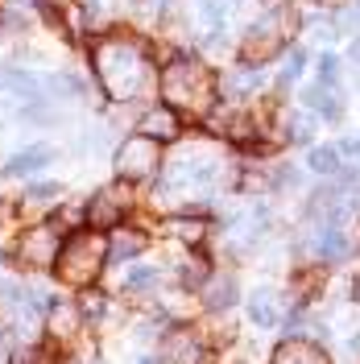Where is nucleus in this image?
I'll use <instances>...</instances> for the list:
<instances>
[{
	"instance_id": "obj_16",
	"label": "nucleus",
	"mask_w": 360,
	"mask_h": 364,
	"mask_svg": "<svg viewBox=\"0 0 360 364\" xmlns=\"http://www.w3.org/2000/svg\"><path fill=\"white\" fill-rule=\"evenodd\" d=\"M203 302H207L211 311H224V306H232V302H236V277H228V273H220V277H207V282H203Z\"/></svg>"
},
{
	"instance_id": "obj_31",
	"label": "nucleus",
	"mask_w": 360,
	"mask_h": 364,
	"mask_svg": "<svg viewBox=\"0 0 360 364\" xmlns=\"http://www.w3.org/2000/svg\"><path fill=\"white\" fill-rule=\"evenodd\" d=\"M315 4H332V0H315Z\"/></svg>"
},
{
	"instance_id": "obj_6",
	"label": "nucleus",
	"mask_w": 360,
	"mask_h": 364,
	"mask_svg": "<svg viewBox=\"0 0 360 364\" xmlns=\"http://www.w3.org/2000/svg\"><path fill=\"white\" fill-rule=\"evenodd\" d=\"M286 50V25L282 17H261L257 25H248L245 38H240V63H253V67H261V63H270Z\"/></svg>"
},
{
	"instance_id": "obj_14",
	"label": "nucleus",
	"mask_w": 360,
	"mask_h": 364,
	"mask_svg": "<svg viewBox=\"0 0 360 364\" xmlns=\"http://www.w3.org/2000/svg\"><path fill=\"white\" fill-rule=\"evenodd\" d=\"M270 364H332L323 352H319L315 343H307V340H290V343H282L277 352H273V360Z\"/></svg>"
},
{
	"instance_id": "obj_22",
	"label": "nucleus",
	"mask_w": 360,
	"mask_h": 364,
	"mask_svg": "<svg viewBox=\"0 0 360 364\" xmlns=\"http://www.w3.org/2000/svg\"><path fill=\"white\" fill-rule=\"evenodd\" d=\"M170 232H174L179 240H186V245H199L207 228H203V220H186V215H174V220H170Z\"/></svg>"
},
{
	"instance_id": "obj_17",
	"label": "nucleus",
	"mask_w": 360,
	"mask_h": 364,
	"mask_svg": "<svg viewBox=\"0 0 360 364\" xmlns=\"http://www.w3.org/2000/svg\"><path fill=\"white\" fill-rule=\"evenodd\" d=\"M248 318L257 323V327H277L282 323V306H277V298L270 290H257V294L248 298Z\"/></svg>"
},
{
	"instance_id": "obj_15",
	"label": "nucleus",
	"mask_w": 360,
	"mask_h": 364,
	"mask_svg": "<svg viewBox=\"0 0 360 364\" xmlns=\"http://www.w3.org/2000/svg\"><path fill=\"white\" fill-rule=\"evenodd\" d=\"M50 158H54V149H50V145H33V149H25V154H17V158L4 161V174H13V178H21V174H33V170L50 166Z\"/></svg>"
},
{
	"instance_id": "obj_25",
	"label": "nucleus",
	"mask_w": 360,
	"mask_h": 364,
	"mask_svg": "<svg viewBox=\"0 0 360 364\" xmlns=\"http://www.w3.org/2000/svg\"><path fill=\"white\" fill-rule=\"evenodd\" d=\"M319 83H327V87L339 83V58L336 54H323V58H319Z\"/></svg>"
},
{
	"instance_id": "obj_8",
	"label": "nucleus",
	"mask_w": 360,
	"mask_h": 364,
	"mask_svg": "<svg viewBox=\"0 0 360 364\" xmlns=\"http://www.w3.org/2000/svg\"><path fill=\"white\" fill-rule=\"evenodd\" d=\"M125 211H129V195H125V186H104L88 207V220L91 228H116L125 220Z\"/></svg>"
},
{
	"instance_id": "obj_28",
	"label": "nucleus",
	"mask_w": 360,
	"mask_h": 364,
	"mask_svg": "<svg viewBox=\"0 0 360 364\" xmlns=\"http://www.w3.org/2000/svg\"><path fill=\"white\" fill-rule=\"evenodd\" d=\"M352 63H356V67H360V33H356V38H352Z\"/></svg>"
},
{
	"instance_id": "obj_4",
	"label": "nucleus",
	"mask_w": 360,
	"mask_h": 364,
	"mask_svg": "<svg viewBox=\"0 0 360 364\" xmlns=\"http://www.w3.org/2000/svg\"><path fill=\"white\" fill-rule=\"evenodd\" d=\"M224 170V158L211 149V145H195V149H182L179 158L170 161V174H166V191H186V186H211Z\"/></svg>"
},
{
	"instance_id": "obj_23",
	"label": "nucleus",
	"mask_w": 360,
	"mask_h": 364,
	"mask_svg": "<svg viewBox=\"0 0 360 364\" xmlns=\"http://www.w3.org/2000/svg\"><path fill=\"white\" fill-rule=\"evenodd\" d=\"M311 136H315V116L311 112H294L290 116V141L294 145H311Z\"/></svg>"
},
{
	"instance_id": "obj_9",
	"label": "nucleus",
	"mask_w": 360,
	"mask_h": 364,
	"mask_svg": "<svg viewBox=\"0 0 360 364\" xmlns=\"http://www.w3.org/2000/svg\"><path fill=\"white\" fill-rule=\"evenodd\" d=\"M141 133L154 136V141H179V136H182L179 108H170V104H154L149 112L141 116Z\"/></svg>"
},
{
	"instance_id": "obj_10",
	"label": "nucleus",
	"mask_w": 360,
	"mask_h": 364,
	"mask_svg": "<svg viewBox=\"0 0 360 364\" xmlns=\"http://www.w3.org/2000/svg\"><path fill=\"white\" fill-rule=\"evenodd\" d=\"M220 91H224L228 100L240 104V100H248L253 91H261V70L253 67V63H240V67H232L224 79H220Z\"/></svg>"
},
{
	"instance_id": "obj_2",
	"label": "nucleus",
	"mask_w": 360,
	"mask_h": 364,
	"mask_svg": "<svg viewBox=\"0 0 360 364\" xmlns=\"http://www.w3.org/2000/svg\"><path fill=\"white\" fill-rule=\"evenodd\" d=\"M162 95H166L170 108L203 116V112H211V104L220 95V79L203 67L199 58L182 54V58H170V67L162 70Z\"/></svg>"
},
{
	"instance_id": "obj_13",
	"label": "nucleus",
	"mask_w": 360,
	"mask_h": 364,
	"mask_svg": "<svg viewBox=\"0 0 360 364\" xmlns=\"http://www.w3.org/2000/svg\"><path fill=\"white\" fill-rule=\"evenodd\" d=\"M311 245H315V252L323 257V261H348V257H352V240H348L336 224H327Z\"/></svg>"
},
{
	"instance_id": "obj_30",
	"label": "nucleus",
	"mask_w": 360,
	"mask_h": 364,
	"mask_svg": "<svg viewBox=\"0 0 360 364\" xmlns=\"http://www.w3.org/2000/svg\"><path fill=\"white\" fill-rule=\"evenodd\" d=\"M356 302H360V277H356Z\"/></svg>"
},
{
	"instance_id": "obj_20",
	"label": "nucleus",
	"mask_w": 360,
	"mask_h": 364,
	"mask_svg": "<svg viewBox=\"0 0 360 364\" xmlns=\"http://www.w3.org/2000/svg\"><path fill=\"white\" fill-rule=\"evenodd\" d=\"M158 269H149V265H137V269H129V277H125V290L129 294H141V290H154L158 286Z\"/></svg>"
},
{
	"instance_id": "obj_24",
	"label": "nucleus",
	"mask_w": 360,
	"mask_h": 364,
	"mask_svg": "<svg viewBox=\"0 0 360 364\" xmlns=\"http://www.w3.org/2000/svg\"><path fill=\"white\" fill-rule=\"evenodd\" d=\"M75 323H79V311L75 306H50V327H54V336H67V331H75Z\"/></svg>"
},
{
	"instance_id": "obj_27",
	"label": "nucleus",
	"mask_w": 360,
	"mask_h": 364,
	"mask_svg": "<svg viewBox=\"0 0 360 364\" xmlns=\"http://www.w3.org/2000/svg\"><path fill=\"white\" fill-rule=\"evenodd\" d=\"M104 302H108L104 294H83V306H79V315L100 318V315H104Z\"/></svg>"
},
{
	"instance_id": "obj_21",
	"label": "nucleus",
	"mask_w": 360,
	"mask_h": 364,
	"mask_svg": "<svg viewBox=\"0 0 360 364\" xmlns=\"http://www.w3.org/2000/svg\"><path fill=\"white\" fill-rule=\"evenodd\" d=\"M311 170H315V174H336L339 170V149L336 145H319V149H311Z\"/></svg>"
},
{
	"instance_id": "obj_3",
	"label": "nucleus",
	"mask_w": 360,
	"mask_h": 364,
	"mask_svg": "<svg viewBox=\"0 0 360 364\" xmlns=\"http://www.w3.org/2000/svg\"><path fill=\"white\" fill-rule=\"evenodd\" d=\"M104 261H108L104 236L100 232H75L70 240H63V252H58L54 269L70 286H88V282H95V273L104 269Z\"/></svg>"
},
{
	"instance_id": "obj_1",
	"label": "nucleus",
	"mask_w": 360,
	"mask_h": 364,
	"mask_svg": "<svg viewBox=\"0 0 360 364\" xmlns=\"http://www.w3.org/2000/svg\"><path fill=\"white\" fill-rule=\"evenodd\" d=\"M91 63H95V79L104 95L116 104H129L154 87V58L137 38H120V33L100 38L91 50Z\"/></svg>"
},
{
	"instance_id": "obj_18",
	"label": "nucleus",
	"mask_w": 360,
	"mask_h": 364,
	"mask_svg": "<svg viewBox=\"0 0 360 364\" xmlns=\"http://www.w3.org/2000/svg\"><path fill=\"white\" fill-rule=\"evenodd\" d=\"M141 249H145V236H141V232H116L112 245H108V261H112V265H120V261L137 257Z\"/></svg>"
},
{
	"instance_id": "obj_5",
	"label": "nucleus",
	"mask_w": 360,
	"mask_h": 364,
	"mask_svg": "<svg viewBox=\"0 0 360 364\" xmlns=\"http://www.w3.org/2000/svg\"><path fill=\"white\" fill-rule=\"evenodd\" d=\"M158 170H162V141H154V136L137 133L116 149V174L120 178L145 182V178H154Z\"/></svg>"
},
{
	"instance_id": "obj_26",
	"label": "nucleus",
	"mask_w": 360,
	"mask_h": 364,
	"mask_svg": "<svg viewBox=\"0 0 360 364\" xmlns=\"http://www.w3.org/2000/svg\"><path fill=\"white\" fill-rule=\"evenodd\" d=\"M54 195H63V186H58V182H33V186L25 191V203H38V199H54Z\"/></svg>"
},
{
	"instance_id": "obj_19",
	"label": "nucleus",
	"mask_w": 360,
	"mask_h": 364,
	"mask_svg": "<svg viewBox=\"0 0 360 364\" xmlns=\"http://www.w3.org/2000/svg\"><path fill=\"white\" fill-rule=\"evenodd\" d=\"M302 70H307V50H302V46H290V50H286V67H282V75H277V83L290 87V83L302 79Z\"/></svg>"
},
{
	"instance_id": "obj_7",
	"label": "nucleus",
	"mask_w": 360,
	"mask_h": 364,
	"mask_svg": "<svg viewBox=\"0 0 360 364\" xmlns=\"http://www.w3.org/2000/svg\"><path fill=\"white\" fill-rule=\"evenodd\" d=\"M58 252H63V236L54 232V224H42V228H33V232H25L17 257L29 269H50V265H58Z\"/></svg>"
},
{
	"instance_id": "obj_12",
	"label": "nucleus",
	"mask_w": 360,
	"mask_h": 364,
	"mask_svg": "<svg viewBox=\"0 0 360 364\" xmlns=\"http://www.w3.org/2000/svg\"><path fill=\"white\" fill-rule=\"evenodd\" d=\"M302 104H307V108H315L323 120H344V100H339V91H332L327 83L307 87V91H302Z\"/></svg>"
},
{
	"instance_id": "obj_11",
	"label": "nucleus",
	"mask_w": 360,
	"mask_h": 364,
	"mask_svg": "<svg viewBox=\"0 0 360 364\" xmlns=\"http://www.w3.org/2000/svg\"><path fill=\"white\" fill-rule=\"evenodd\" d=\"M162 352H166V364H199L203 360V343L195 331H170Z\"/></svg>"
},
{
	"instance_id": "obj_29",
	"label": "nucleus",
	"mask_w": 360,
	"mask_h": 364,
	"mask_svg": "<svg viewBox=\"0 0 360 364\" xmlns=\"http://www.w3.org/2000/svg\"><path fill=\"white\" fill-rule=\"evenodd\" d=\"M141 364H158V360H154V356H145V360H141Z\"/></svg>"
}]
</instances>
